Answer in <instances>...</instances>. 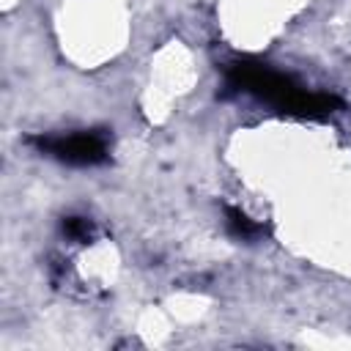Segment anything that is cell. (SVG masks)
I'll return each mask as SVG.
<instances>
[{
    "label": "cell",
    "mask_w": 351,
    "mask_h": 351,
    "mask_svg": "<svg viewBox=\"0 0 351 351\" xmlns=\"http://www.w3.org/2000/svg\"><path fill=\"white\" fill-rule=\"evenodd\" d=\"M228 82H230V88L250 90V93L266 99V101L274 104L277 110L296 112V115H304V118L329 115V112L340 104L335 96L304 90V88H299L291 77H285V74H280V71H271V69L263 66V63H250V60L233 63L230 71H228Z\"/></svg>",
    "instance_id": "1"
},
{
    "label": "cell",
    "mask_w": 351,
    "mask_h": 351,
    "mask_svg": "<svg viewBox=\"0 0 351 351\" xmlns=\"http://www.w3.org/2000/svg\"><path fill=\"white\" fill-rule=\"evenodd\" d=\"M41 151L69 165H99L107 159V137L101 132H77L66 137H38Z\"/></svg>",
    "instance_id": "2"
},
{
    "label": "cell",
    "mask_w": 351,
    "mask_h": 351,
    "mask_svg": "<svg viewBox=\"0 0 351 351\" xmlns=\"http://www.w3.org/2000/svg\"><path fill=\"white\" fill-rule=\"evenodd\" d=\"M228 228L233 230V236H239V239H258L261 233H263V228L258 225V222H252L244 211H239V208H228Z\"/></svg>",
    "instance_id": "3"
},
{
    "label": "cell",
    "mask_w": 351,
    "mask_h": 351,
    "mask_svg": "<svg viewBox=\"0 0 351 351\" xmlns=\"http://www.w3.org/2000/svg\"><path fill=\"white\" fill-rule=\"evenodd\" d=\"M63 230H66V236L74 239V241H88L90 233H93V225H90V219H85V217H69V219L63 222Z\"/></svg>",
    "instance_id": "4"
}]
</instances>
